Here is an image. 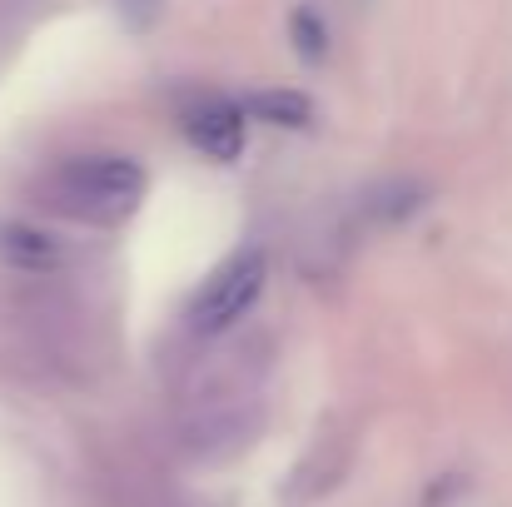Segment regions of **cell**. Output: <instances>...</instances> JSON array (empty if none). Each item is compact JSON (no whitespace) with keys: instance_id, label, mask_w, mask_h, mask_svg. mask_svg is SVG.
Listing matches in <instances>:
<instances>
[{"instance_id":"cell-4","label":"cell","mask_w":512,"mask_h":507,"mask_svg":"<svg viewBox=\"0 0 512 507\" xmlns=\"http://www.w3.org/2000/svg\"><path fill=\"white\" fill-rule=\"evenodd\" d=\"M249 120H264V125H279V130H304L314 120V100L304 90H254L239 100Z\"/></svg>"},{"instance_id":"cell-5","label":"cell","mask_w":512,"mask_h":507,"mask_svg":"<svg viewBox=\"0 0 512 507\" xmlns=\"http://www.w3.org/2000/svg\"><path fill=\"white\" fill-rule=\"evenodd\" d=\"M0 259L5 264H20V269H50L60 259V244L40 229H25V224H5L0 229Z\"/></svg>"},{"instance_id":"cell-6","label":"cell","mask_w":512,"mask_h":507,"mask_svg":"<svg viewBox=\"0 0 512 507\" xmlns=\"http://www.w3.org/2000/svg\"><path fill=\"white\" fill-rule=\"evenodd\" d=\"M294 45L304 60H324L329 50V25L314 15V10H294Z\"/></svg>"},{"instance_id":"cell-2","label":"cell","mask_w":512,"mask_h":507,"mask_svg":"<svg viewBox=\"0 0 512 507\" xmlns=\"http://www.w3.org/2000/svg\"><path fill=\"white\" fill-rule=\"evenodd\" d=\"M264 279H269V264H264V249H239V254H229L209 279H204V289L194 294V304H189V334H224V329H234L249 309H254V299L264 294Z\"/></svg>"},{"instance_id":"cell-3","label":"cell","mask_w":512,"mask_h":507,"mask_svg":"<svg viewBox=\"0 0 512 507\" xmlns=\"http://www.w3.org/2000/svg\"><path fill=\"white\" fill-rule=\"evenodd\" d=\"M244 125H249L244 105L229 100V95H219V90H194V95L179 100V130H184V140L204 160H214V165H229V160L244 155Z\"/></svg>"},{"instance_id":"cell-1","label":"cell","mask_w":512,"mask_h":507,"mask_svg":"<svg viewBox=\"0 0 512 507\" xmlns=\"http://www.w3.org/2000/svg\"><path fill=\"white\" fill-rule=\"evenodd\" d=\"M145 189L150 179L135 155H75L50 169L45 204L75 224L115 229L145 204Z\"/></svg>"}]
</instances>
